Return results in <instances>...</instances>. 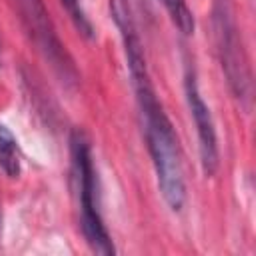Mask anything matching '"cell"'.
Here are the masks:
<instances>
[{
    "instance_id": "7",
    "label": "cell",
    "mask_w": 256,
    "mask_h": 256,
    "mask_svg": "<svg viewBox=\"0 0 256 256\" xmlns=\"http://www.w3.org/2000/svg\"><path fill=\"white\" fill-rule=\"evenodd\" d=\"M162 4H164V8H166L170 20L176 24V28H178L182 34H186V36L194 34V28H196V24H194V14H192V10L188 8L186 0H162Z\"/></svg>"
},
{
    "instance_id": "4",
    "label": "cell",
    "mask_w": 256,
    "mask_h": 256,
    "mask_svg": "<svg viewBox=\"0 0 256 256\" xmlns=\"http://www.w3.org/2000/svg\"><path fill=\"white\" fill-rule=\"evenodd\" d=\"M14 4L20 12V20L28 36L32 38L36 48L42 52V56L50 62V66L56 70V74L64 82H76L78 72L56 34L52 18L44 6V0H14Z\"/></svg>"
},
{
    "instance_id": "6",
    "label": "cell",
    "mask_w": 256,
    "mask_h": 256,
    "mask_svg": "<svg viewBox=\"0 0 256 256\" xmlns=\"http://www.w3.org/2000/svg\"><path fill=\"white\" fill-rule=\"evenodd\" d=\"M0 166L10 178L20 176V152L12 132L0 124Z\"/></svg>"
},
{
    "instance_id": "1",
    "label": "cell",
    "mask_w": 256,
    "mask_h": 256,
    "mask_svg": "<svg viewBox=\"0 0 256 256\" xmlns=\"http://www.w3.org/2000/svg\"><path fill=\"white\" fill-rule=\"evenodd\" d=\"M134 90H136V100L160 192L166 204L174 212H178L186 202V182H184L182 156H180V144L176 132L162 104L156 98L152 82L134 86Z\"/></svg>"
},
{
    "instance_id": "2",
    "label": "cell",
    "mask_w": 256,
    "mask_h": 256,
    "mask_svg": "<svg viewBox=\"0 0 256 256\" xmlns=\"http://www.w3.org/2000/svg\"><path fill=\"white\" fill-rule=\"evenodd\" d=\"M212 24H214L216 52H218L222 70L226 74L228 86L232 94L240 100V104L248 110L252 102V72H250L248 56L242 44L240 28L236 24L232 0H214Z\"/></svg>"
},
{
    "instance_id": "5",
    "label": "cell",
    "mask_w": 256,
    "mask_h": 256,
    "mask_svg": "<svg viewBox=\"0 0 256 256\" xmlns=\"http://www.w3.org/2000/svg\"><path fill=\"white\" fill-rule=\"evenodd\" d=\"M186 98L190 106V114L196 124L198 132V142H200V160H202V170L206 176H214L220 164V154H218V138H216V128L212 114L206 106V102L200 96L196 76L192 72L186 74Z\"/></svg>"
},
{
    "instance_id": "3",
    "label": "cell",
    "mask_w": 256,
    "mask_h": 256,
    "mask_svg": "<svg viewBox=\"0 0 256 256\" xmlns=\"http://www.w3.org/2000/svg\"><path fill=\"white\" fill-rule=\"evenodd\" d=\"M72 166H74V178L78 184V196H80V210H82V232L90 248L102 256L114 254V244L110 240V234L104 226V220L98 210L96 202V172L92 164V152L86 136L82 132L72 134Z\"/></svg>"
}]
</instances>
